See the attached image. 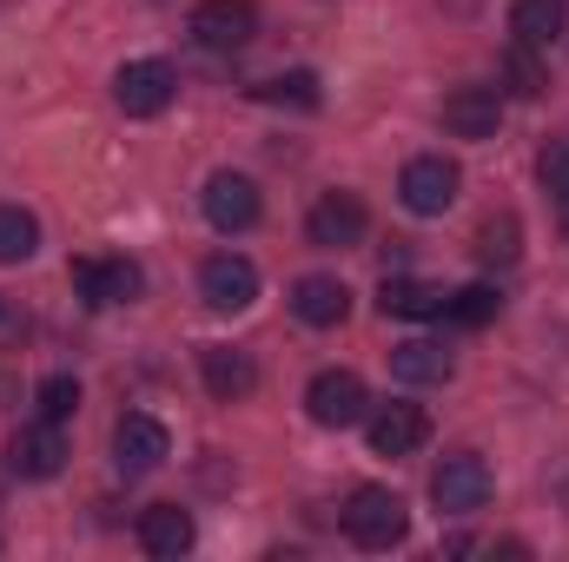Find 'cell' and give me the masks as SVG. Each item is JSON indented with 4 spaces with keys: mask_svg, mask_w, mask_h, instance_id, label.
<instances>
[{
    "mask_svg": "<svg viewBox=\"0 0 569 562\" xmlns=\"http://www.w3.org/2000/svg\"><path fill=\"white\" fill-rule=\"evenodd\" d=\"M73 291L87 304H133L146 291V272L133 259H73Z\"/></svg>",
    "mask_w": 569,
    "mask_h": 562,
    "instance_id": "7c38bea8",
    "label": "cell"
},
{
    "mask_svg": "<svg viewBox=\"0 0 569 562\" xmlns=\"http://www.w3.org/2000/svg\"><path fill=\"white\" fill-rule=\"evenodd\" d=\"M430 503H437L443 516H477V510L490 503V463H483L477 450L443 456L437 476H430Z\"/></svg>",
    "mask_w": 569,
    "mask_h": 562,
    "instance_id": "3957f363",
    "label": "cell"
},
{
    "mask_svg": "<svg viewBox=\"0 0 569 562\" xmlns=\"http://www.w3.org/2000/svg\"><path fill=\"white\" fill-rule=\"evenodd\" d=\"M199 205H206L212 232H246V225H259V185H252L246 172H212L206 192H199Z\"/></svg>",
    "mask_w": 569,
    "mask_h": 562,
    "instance_id": "8fae6325",
    "label": "cell"
},
{
    "mask_svg": "<svg viewBox=\"0 0 569 562\" xmlns=\"http://www.w3.org/2000/svg\"><path fill=\"white\" fill-rule=\"evenodd\" d=\"M252 93H259L266 107H298V113H311V107L325 100V93H318V73H305V67H298V73H272V80H259Z\"/></svg>",
    "mask_w": 569,
    "mask_h": 562,
    "instance_id": "603a6c76",
    "label": "cell"
},
{
    "mask_svg": "<svg viewBox=\"0 0 569 562\" xmlns=\"http://www.w3.org/2000/svg\"><path fill=\"white\" fill-rule=\"evenodd\" d=\"M199 378H206V391H212L219 404H239V398H252L259 364H252V351H239V344H206V351H199Z\"/></svg>",
    "mask_w": 569,
    "mask_h": 562,
    "instance_id": "5bb4252c",
    "label": "cell"
},
{
    "mask_svg": "<svg viewBox=\"0 0 569 562\" xmlns=\"http://www.w3.org/2000/svg\"><path fill=\"white\" fill-rule=\"evenodd\" d=\"M557 205H563V239H569V199H557Z\"/></svg>",
    "mask_w": 569,
    "mask_h": 562,
    "instance_id": "83f0119b",
    "label": "cell"
},
{
    "mask_svg": "<svg viewBox=\"0 0 569 562\" xmlns=\"http://www.w3.org/2000/svg\"><path fill=\"white\" fill-rule=\"evenodd\" d=\"M40 252V219L27 205H0V265H27Z\"/></svg>",
    "mask_w": 569,
    "mask_h": 562,
    "instance_id": "7402d4cb",
    "label": "cell"
},
{
    "mask_svg": "<svg viewBox=\"0 0 569 562\" xmlns=\"http://www.w3.org/2000/svg\"><path fill=\"white\" fill-rule=\"evenodd\" d=\"M172 456V436H166V423L146 418V411H127V418L113 423V463L127 470V476H146V470H159Z\"/></svg>",
    "mask_w": 569,
    "mask_h": 562,
    "instance_id": "30bf717a",
    "label": "cell"
},
{
    "mask_svg": "<svg viewBox=\"0 0 569 562\" xmlns=\"http://www.w3.org/2000/svg\"><path fill=\"white\" fill-rule=\"evenodd\" d=\"M33 404H40V418L47 423H67L80 411V378H67V371H53V378H40V391H33Z\"/></svg>",
    "mask_w": 569,
    "mask_h": 562,
    "instance_id": "484cf974",
    "label": "cell"
},
{
    "mask_svg": "<svg viewBox=\"0 0 569 562\" xmlns=\"http://www.w3.org/2000/svg\"><path fill=\"white\" fill-rule=\"evenodd\" d=\"M192 40L212 53H239L259 40V7L252 0H199L192 7Z\"/></svg>",
    "mask_w": 569,
    "mask_h": 562,
    "instance_id": "8992f818",
    "label": "cell"
},
{
    "mask_svg": "<svg viewBox=\"0 0 569 562\" xmlns=\"http://www.w3.org/2000/svg\"><path fill=\"white\" fill-rule=\"evenodd\" d=\"M517 259H523V225H517L510 212L483 219V232H477V265H497V272H510Z\"/></svg>",
    "mask_w": 569,
    "mask_h": 562,
    "instance_id": "44dd1931",
    "label": "cell"
},
{
    "mask_svg": "<svg viewBox=\"0 0 569 562\" xmlns=\"http://www.w3.org/2000/svg\"><path fill=\"white\" fill-rule=\"evenodd\" d=\"M172 93H179V73H172L166 60H127V67L113 73V100H120L127 120H152V113H166Z\"/></svg>",
    "mask_w": 569,
    "mask_h": 562,
    "instance_id": "5b68a950",
    "label": "cell"
},
{
    "mask_svg": "<svg viewBox=\"0 0 569 562\" xmlns=\"http://www.w3.org/2000/svg\"><path fill=\"white\" fill-rule=\"evenodd\" d=\"M0 318H7V304H0Z\"/></svg>",
    "mask_w": 569,
    "mask_h": 562,
    "instance_id": "f1b7e54d",
    "label": "cell"
},
{
    "mask_svg": "<svg viewBox=\"0 0 569 562\" xmlns=\"http://www.w3.org/2000/svg\"><path fill=\"white\" fill-rule=\"evenodd\" d=\"M503 87H510L517 100H537V93L550 87V67L537 60V47H523V40H517V47L503 53Z\"/></svg>",
    "mask_w": 569,
    "mask_h": 562,
    "instance_id": "d4e9b609",
    "label": "cell"
},
{
    "mask_svg": "<svg viewBox=\"0 0 569 562\" xmlns=\"http://www.w3.org/2000/svg\"><path fill=\"white\" fill-rule=\"evenodd\" d=\"M199 298H206L212 311H246V304L259 298V265L239 259V252H212V259L199 265Z\"/></svg>",
    "mask_w": 569,
    "mask_h": 562,
    "instance_id": "9c48e42d",
    "label": "cell"
},
{
    "mask_svg": "<svg viewBox=\"0 0 569 562\" xmlns=\"http://www.w3.org/2000/svg\"><path fill=\"white\" fill-rule=\"evenodd\" d=\"M497 311H503L497 284H463V291H450V304H443V318H450V324H463V331H483Z\"/></svg>",
    "mask_w": 569,
    "mask_h": 562,
    "instance_id": "cb8c5ba5",
    "label": "cell"
},
{
    "mask_svg": "<svg viewBox=\"0 0 569 562\" xmlns=\"http://www.w3.org/2000/svg\"><path fill=\"white\" fill-rule=\"evenodd\" d=\"M192 543H199L192 510H179V503H146L140 510V550L146 556H186Z\"/></svg>",
    "mask_w": 569,
    "mask_h": 562,
    "instance_id": "9a60e30c",
    "label": "cell"
},
{
    "mask_svg": "<svg viewBox=\"0 0 569 562\" xmlns=\"http://www.w3.org/2000/svg\"><path fill=\"white\" fill-rule=\"evenodd\" d=\"M338 516H345V536H351L358 550H398V543L411 536V510H405V496L385 490V483L351 490Z\"/></svg>",
    "mask_w": 569,
    "mask_h": 562,
    "instance_id": "6da1fadb",
    "label": "cell"
},
{
    "mask_svg": "<svg viewBox=\"0 0 569 562\" xmlns=\"http://www.w3.org/2000/svg\"><path fill=\"white\" fill-rule=\"evenodd\" d=\"M345 311H351V291H345V279H325V272H311V279L291 284V318H298V324H311V331H331V324H345Z\"/></svg>",
    "mask_w": 569,
    "mask_h": 562,
    "instance_id": "2e32d148",
    "label": "cell"
},
{
    "mask_svg": "<svg viewBox=\"0 0 569 562\" xmlns=\"http://www.w3.org/2000/svg\"><path fill=\"white\" fill-rule=\"evenodd\" d=\"M457 364H450V351L437 344V338H405V344H391V378L398 384H443Z\"/></svg>",
    "mask_w": 569,
    "mask_h": 562,
    "instance_id": "d6986e66",
    "label": "cell"
},
{
    "mask_svg": "<svg viewBox=\"0 0 569 562\" xmlns=\"http://www.w3.org/2000/svg\"><path fill=\"white\" fill-rule=\"evenodd\" d=\"M510 33L543 53L550 40H563V0H510Z\"/></svg>",
    "mask_w": 569,
    "mask_h": 562,
    "instance_id": "ffe728a7",
    "label": "cell"
},
{
    "mask_svg": "<svg viewBox=\"0 0 569 562\" xmlns=\"http://www.w3.org/2000/svg\"><path fill=\"white\" fill-rule=\"evenodd\" d=\"M425 436H430V418L418 404H385L371 418V450L378 456H411V450H425Z\"/></svg>",
    "mask_w": 569,
    "mask_h": 562,
    "instance_id": "e0dca14e",
    "label": "cell"
},
{
    "mask_svg": "<svg viewBox=\"0 0 569 562\" xmlns=\"http://www.w3.org/2000/svg\"><path fill=\"white\" fill-rule=\"evenodd\" d=\"M7 470L13 476H27V483H47V476H60L67 470V436H60V423H20L13 436H7Z\"/></svg>",
    "mask_w": 569,
    "mask_h": 562,
    "instance_id": "ba28073f",
    "label": "cell"
},
{
    "mask_svg": "<svg viewBox=\"0 0 569 562\" xmlns=\"http://www.w3.org/2000/svg\"><path fill=\"white\" fill-rule=\"evenodd\" d=\"M365 232H371V212H365L358 192H325V199L305 212V239H311L318 252H351V245H365Z\"/></svg>",
    "mask_w": 569,
    "mask_h": 562,
    "instance_id": "277c9868",
    "label": "cell"
},
{
    "mask_svg": "<svg viewBox=\"0 0 569 562\" xmlns=\"http://www.w3.org/2000/svg\"><path fill=\"white\" fill-rule=\"evenodd\" d=\"M378 304H385V318H443L450 291L443 284H425V279H405V272H385Z\"/></svg>",
    "mask_w": 569,
    "mask_h": 562,
    "instance_id": "ac0fdd59",
    "label": "cell"
},
{
    "mask_svg": "<svg viewBox=\"0 0 569 562\" xmlns=\"http://www.w3.org/2000/svg\"><path fill=\"white\" fill-rule=\"evenodd\" d=\"M457 192H463V172H457V159H443V152H418V159L398 172V199H405V212H418V219L450 212Z\"/></svg>",
    "mask_w": 569,
    "mask_h": 562,
    "instance_id": "7a4b0ae2",
    "label": "cell"
},
{
    "mask_svg": "<svg viewBox=\"0 0 569 562\" xmlns=\"http://www.w3.org/2000/svg\"><path fill=\"white\" fill-rule=\"evenodd\" d=\"M305 411H311V423H325V430H351V423L371 411L365 378L358 371H318L305 384Z\"/></svg>",
    "mask_w": 569,
    "mask_h": 562,
    "instance_id": "52a82bcc",
    "label": "cell"
},
{
    "mask_svg": "<svg viewBox=\"0 0 569 562\" xmlns=\"http://www.w3.org/2000/svg\"><path fill=\"white\" fill-rule=\"evenodd\" d=\"M503 127V93L497 87H457L443 100V133L450 140H497Z\"/></svg>",
    "mask_w": 569,
    "mask_h": 562,
    "instance_id": "4fadbf2b",
    "label": "cell"
},
{
    "mask_svg": "<svg viewBox=\"0 0 569 562\" xmlns=\"http://www.w3.org/2000/svg\"><path fill=\"white\" fill-rule=\"evenodd\" d=\"M537 172H543V192H557V199H569V140L543 145V159H537Z\"/></svg>",
    "mask_w": 569,
    "mask_h": 562,
    "instance_id": "4316f807",
    "label": "cell"
}]
</instances>
